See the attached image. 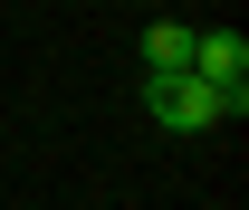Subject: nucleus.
Here are the masks:
<instances>
[{
  "mask_svg": "<svg viewBox=\"0 0 249 210\" xmlns=\"http://www.w3.org/2000/svg\"><path fill=\"white\" fill-rule=\"evenodd\" d=\"M192 77L220 96L230 124L249 115V38H240V29H201V38H192Z\"/></svg>",
  "mask_w": 249,
  "mask_h": 210,
  "instance_id": "nucleus-1",
  "label": "nucleus"
},
{
  "mask_svg": "<svg viewBox=\"0 0 249 210\" xmlns=\"http://www.w3.org/2000/svg\"><path fill=\"white\" fill-rule=\"evenodd\" d=\"M144 105H154L173 134H211V124H230V115H220V96L201 86L192 67H173V77H144Z\"/></svg>",
  "mask_w": 249,
  "mask_h": 210,
  "instance_id": "nucleus-2",
  "label": "nucleus"
},
{
  "mask_svg": "<svg viewBox=\"0 0 249 210\" xmlns=\"http://www.w3.org/2000/svg\"><path fill=\"white\" fill-rule=\"evenodd\" d=\"M192 38H201V29H182V19H154V29H144V58H154L144 77H173V67H192Z\"/></svg>",
  "mask_w": 249,
  "mask_h": 210,
  "instance_id": "nucleus-3",
  "label": "nucleus"
}]
</instances>
